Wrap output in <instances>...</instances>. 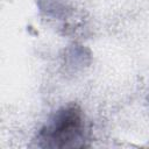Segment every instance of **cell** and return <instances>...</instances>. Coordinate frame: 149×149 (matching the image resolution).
Listing matches in <instances>:
<instances>
[{
    "label": "cell",
    "instance_id": "1",
    "mask_svg": "<svg viewBox=\"0 0 149 149\" xmlns=\"http://www.w3.org/2000/svg\"><path fill=\"white\" fill-rule=\"evenodd\" d=\"M37 146L42 148H84L88 141V129L84 112L76 104L58 108L40 129Z\"/></svg>",
    "mask_w": 149,
    "mask_h": 149
}]
</instances>
